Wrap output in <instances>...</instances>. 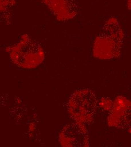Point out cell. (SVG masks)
Returning <instances> with one entry per match:
<instances>
[{
    "instance_id": "6da1fadb",
    "label": "cell",
    "mask_w": 131,
    "mask_h": 147,
    "mask_svg": "<svg viewBox=\"0 0 131 147\" xmlns=\"http://www.w3.org/2000/svg\"><path fill=\"white\" fill-rule=\"evenodd\" d=\"M123 36L118 20L114 18L109 19L95 40L94 55L100 59L118 57L121 52Z\"/></svg>"
},
{
    "instance_id": "8992f818",
    "label": "cell",
    "mask_w": 131,
    "mask_h": 147,
    "mask_svg": "<svg viewBox=\"0 0 131 147\" xmlns=\"http://www.w3.org/2000/svg\"><path fill=\"white\" fill-rule=\"evenodd\" d=\"M128 9H131V0H128Z\"/></svg>"
},
{
    "instance_id": "5b68a950",
    "label": "cell",
    "mask_w": 131,
    "mask_h": 147,
    "mask_svg": "<svg viewBox=\"0 0 131 147\" xmlns=\"http://www.w3.org/2000/svg\"><path fill=\"white\" fill-rule=\"evenodd\" d=\"M44 3L59 20L73 18L77 14V0H44Z\"/></svg>"
},
{
    "instance_id": "277c9868",
    "label": "cell",
    "mask_w": 131,
    "mask_h": 147,
    "mask_svg": "<svg viewBox=\"0 0 131 147\" xmlns=\"http://www.w3.org/2000/svg\"><path fill=\"white\" fill-rule=\"evenodd\" d=\"M60 144L66 147H87L89 135L84 125L78 122L65 126L59 135Z\"/></svg>"
},
{
    "instance_id": "7a4b0ae2",
    "label": "cell",
    "mask_w": 131,
    "mask_h": 147,
    "mask_svg": "<svg viewBox=\"0 0 131 147\" xmlns=\"http://www.w3.org/2000/svg\"><path fill=\"white\" fill-rule=\"evenodd\" d=\"M97 105L95 94L86 89L74 92L68 101L67 108L70 116L76 122L88 125L93 121Z\"/></svg>"
},
{
    "instance_id": "3957f363",
    "label": "cell",
    "mask_w": 131,
    "mask_h": 147,
    "mask_svg": "<svg viewBox=\"0 0 131 147\" xmlns=\"http://www.w3.org/2000/svg\"><path fill=\"white\" fill-rule=\"evenodd\" d=\"M10 55L13 62L19 66L32 68L41 62L44 58V52L38 42L26 38L13 48Z\"/></svg>"
}]
</instances>
